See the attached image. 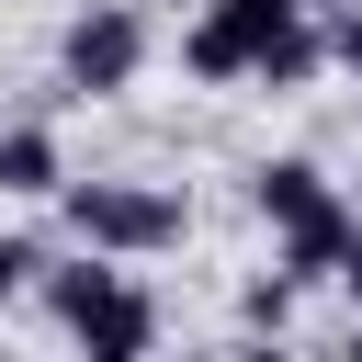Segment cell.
Segmentation results:
<instances>
[{"label":"cell","mask_w":362,"mask_h":362,"mask_svg":"<svg viewBox=\"0 0 362 362\" xmlns=\"http://www.w3.org/2000/svg\"><path fill=\"white\" fill-rule=\"evenodd\" d=\"M11 272H23V260H11V249H0V283H11Z\"/></svg>","instance_id":"cell-1"}]
</instances>
